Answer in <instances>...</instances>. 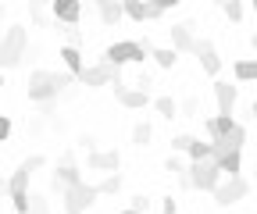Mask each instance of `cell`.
<instances>
[{"label":"cell","mask_w":257,"mask_h":214,"mask_svg":"<svg viewBox=\"0 0 257 214\" xmlns=\"http://www.w3.org/2000/svg\"><path fill=\"white\" fill-rule=\"evenodd\" d=\"M72 82H75V75H68V72H43V68H36V72L29 75V100L40 104V107H47V104H54Z\"/></svg>","instance_id":"cell-1"},{"label":"cell","mask_w":257,"mask_h":214,"mask_svg":"<svg viewBox=\"0 0 257 214\" xmlns=\"http://www.w3.org/2000/svg\"><path fill=\"white\" fill-rule=\"evenodd\" d=\"M47 164V157H40V154H32V157H25L22 164H18V171L4 182V193L11 196V203H15V210L18 214H29L32 210V196H29V175L36 171V168H43Z\"/></svg>","instance_id":"cell-2"},{"label":"cell","mask_w":257,"mask_h":214,"mask_svg":"<svg viewBox=\"0 0 257 214\" xmlns=\"http://www.w3.org/2000/svg\"><path fill=\"white\" fill-rule=\"evenodd\" d=\"M150 54H154V47H150L147 36L143 40H118V43H111L104 50V61L114 65V68H125V65H143Z\"/></svg>","instance_id":"cell-3"},{"label":"cell","mask_w":257,"mask_h":214,"mask_svg":"<svg viewBox=\"0 0 257 214\" xmlns=\"http://www.w3.org/2000/svg\"><path fill=\"white\" fill-rule=\"evenodd\" d=\"M96 196H100V189H96V186L79 182V186H72V189L61 193V210H64V214H86V210L96 203Z\"/></svg>","instance_id":"cell-4"},{"label":"cell","mask_w":257,"mask_h":214,"mask_svg":"<svg viewBox=\"0 0 257 214\" xmlns=\"http://www.w3.org/2000/svg\"><path fill=\"white\" fill-rule=\"evenodd\" d=\"M25 43H29L25 25H11L8 33L0 36V65H4V68H15L18 61L25 57Z\"/></svg>","instance_id":"cell-5"},{"label":"cell","mask_w":257,"mask_h":214,"mask_svg":"<svg viewBox=\"0 0 257 214\" xmlns=\"http://www.w3.org/2000/svg\"><path fill=\"white\" fill-rule=\"evenodd\" d=\"M189 178H193V189H200V193H214L221 182H225V175H221V168H218L214 157H211V161L189 164Z\"/></svg>","instance_id":"cell-6"},{"label":"cell","mask_w":257,"mask_h":214,"mask_svg":"<svg viewBox=\"0 0 257 214\" xmlns=\"http://www.w3.org/2000/svg\"><path fill=\"white\" fill-rule=\"evenodd\" d=\"M79 82H82V86H89V89L114 86V82H121V68L107 65V61H96V65H89V68L82 72V79H79Z\"/></svg>","instance_id":"cell-7"},{"label":"cell","mask_w":257,"mask_h":214,"mask_svg":"<svg viewBox=\"0 0 257 214\" xmlns=\"http://www.w3.org/2000/svg\"><path fill=\"white\" fill-rule=\"evenodd\" d=\"M79 182H86V178H82V171H79L75 157H72V154H64V157L57 161V168H54V189H57V196H61L64 189L79 186Z\"/></svg>","instance_id":"cell-8"},{"label":"cell","mask_w":257,"mask_h":214,"mask_svg":"<svg viewBox=\"0 0 257 214\" xmlns=\"http://www.w3.org/2000/svg\"><path fill=\"white\" fill-rule=\"evenodd\" d=\"M246 193H250V182L246 178H225L221 186L214 189V203L218 207H236Z\"/></svg>","instance_id":"cell-9"},{"label":"cell","mask_w":257,"mask_h":214,"mask_svg":"<svg viewBox=\"0 0 257 214\" xmlns=\"http://www.w3.org/2000/svg\"><path fill=\"white\" fill-rule=\"evenodd\" d=\"M236 100H239V86H236V82H229V79H214V104H218V114L232 118Z\"/></svg>","instance_id":"cell-10"},{"label":"cell","mask_w":257,"mask_h":214,"mask_svg":"<svg viewBox=\"0 0 257 214\" xmlns=\"http://www.w3.org/2000/svg\"><path fill=\"white\" fill-rule=\"evenodd\" d=\"M236 125H239V121H236V118H225V114L207 118V121H204V129H207V143H221V139H229Z\"/></svg>","instance_id":"cell-11"},{"label":"cell","mask_w":257,"mask_h":214,"mask_svg":"<svg viewBox=\"0 0 257 214\" xmlns=\"http://www.w3.org/2000/svg\"><path fill=\"white\" fill-rule=\"evenodd\" d=\"M50 15H54V22H64L68 29H75L79 18H82V4H75V0H54Z\"/></svg>","instance_id":"cell-12"},{"label":"cell","mask_w":257,"mask_h":214,"mask_svg":"<svg viewBox=\"0 0 257 214\" xmlns=\"http://www.w3.org/2000/svg\"><path fill=\"white\" fill-rule=\"evenodd\" d=\"M197 57H200V68H204L211 79H218V72H221V57H218V50H214L211 40H197Z\"/></svg>","instance_id":"cell-13"},{"label":"cell","mask_w":257,"mask_h":214,"mask_svg":"<svg viewBox=\"0 0 257 214\" xmlns=\"http://www.w3.org/2000/svg\"><path fill=\"white\" fill-rule=\"evenodd\" d=\"M118 164H121L118 150H107V154L93 150V154L86 157V168H89V171H111V175H118Z\"/></svg>","instance_id":"cell-14"},{"label":"cell","mask_w":257,"mask_h":214,"mask_svg":"<svg viewBox=\"0 0 257 214\" xmlns=\"http://www.w3.org/2000/svg\"><path fill=\"white\" fill-rule=\"evenodd\" d=\"M225 178H243V150H225V154L214 157Z\"/></svg>","instance_id":"cell-15"},{"label":"cell","mask_w":257,"mask_h":214,"mask_svg":"<svg viewBox=\"0 0 257 214\" xmlns=\"http://www.w3.org/2000/svg\"><path fill=\"white\" fill-rule=\"evenodd\" d=\"M161 11L157 4H140V0H125V18H133V22H157Z\"/></svg>","instance_id":"cell-16"},{"label":"cell","mask_w":257,"mask_h":214,"mask_svg":"<svg viewBox=\"0 0 257 214\" xmlns=\"http://www.w3.org/2000/svg\"><path fill=\"white\" fill-rule=\"evenodd\" d=\"M57 57L64 61V68H68V75H75V79H82V72H86V65H82V50H79V47H72V43H64V47L57 50Z\"/></svg>","instance_id":"cell-17"},{"label":"cell","mask_w":257,"mask_h":214,"mask_svg":"<svg viewBox=\"0 0 257 214\" xmlns=\"http://www.w3.org/2000/svg\"><path fill=\"white\" fill-rule=\"evenodd\" d=\"M168 36H172V47H175L179 54H186V50H193V54H197V40H193V25H172V29H168Z\"/></svg>","instance_id":"cell-18"},{"label":"cell","mask_w":257,"mask_h":214,"mask_svg":"<svg viewBox=\"0 0 257 214\" xmlns=\"http://www.w3.org/2000/svg\"><path fill=\"white\" fill-rule=\"evenodd\" d=\"M96 11H100L104 25H118L125 18V4H121V0H96Z\"/></svg>","instance_id":"cell-19"},{"label":"cell","mask_w":257,"mask_h":214,"mask_svg":"<svg viewBox=\"0 0 257 214\" xmlns=\"http://www.w3.org/2000/svg\"><path fill=\"white\" fill-rule=\"evenodd\" d=\"M118 104L128 107V111H143L150 104V93H147V89H125V93L118 97Z\"/></svg>","instance_id":"cell-20"},{"label":"cell","mask_w":257,"mask_h":214,"mask_svg":"<svg viewBox=\"0 0 257 214\" xmlns=\"http://www.w3.org/2000/svg\"><path fill=\"white\" fill-rule=\"evenodd\" d=\"M154 111H157L161 118H168V121H172V118H179L182 104H179L175 97H157V100H154Z\"/></svg>","instance_id":"cell-21"},{"label":"cell","mask_w":257,"mask_h":214,"mask_svg":"<svg viewBox=\"0 0 257 214\" xmlns=\"http://www.w3.org/2000/svg\"><path fill=\"white\" fill-rule=\"evenodd\" d=\"M154 65L157 68H175V61H179V50L175 47H154Z\"/></svg>","instance_id":"cell-22"},{"label":"cell","mask_w":257,"mask_h":214,"mask_svg":"<svg viewBox=\"0 0 257 214\" xmlns=\"http://www.w3.org/2000/svg\"><path fill=\"white\" fill-rule=\"evenodd\" d=\"M232 75H236V82H257V61H236Z\"/></svg>","instance_id":"cell-23"},{"label":"cell","mask_w":257,"mask_h":214,"mask_svg":"<svg viewBox=\"0 0 257 214\" xmlns=\"http://www.w3.org/2000/svg\"><path fill=\"white\" fill-rule=\"evenodd\" d=\"M150 136H154L150 121H136V125H133V143H136V146H147V143H150Z\"/></svg>","instance_id":"cell-24"},{"label":"cell","mask_w":257,"mask_h":214,"mask_svg":"<svg viewBox=\"0 0 257 214\" xmlns=\"http://www.w3.org/2000/svg\"><path fill=\"white\" fill-rule=\"evenodd\" d=\"M221 15L229 18V22H239V18H243V4H239V0H225V4H221Z\"/></svg>","instance_id":"cell-25"},{"label":"cell","mask_w":257,"mask_h":214,"mask_svg":"<svg viewBox=\"0 0 257 214\" xmlns=\"http://www.w3.org/2000/svg\"><path fill=\"white\" fill-rule=\"evenodd\" d=\"M121 182H125L121 175H107V178H104L96 189H100V193H118V189H121Z\"/></svg>","instance_id":"cell-26"},{"label":"cell","mask_w":257,"mask_h":214,"mask_svg":"<svg viewBox=\"0 0 257 214\" xmlns=\"http://www.w3.org/2000/svg\"><path fill=\"white\" fill-rule=\"evenodd\" d=\"M189 146H193V136H186V132L172 139V150H179V154H189Z\"/></svg>","instance_id":"cell-27"},{"label":"cell","mask_w":257,"mask_h":214,"mask_svg":"<svg viewBox=\"0 0 257 214\" xmlns=\"http://www.w3.org/2000/svg\"><path fill=\"white\" fill-rule=\"evenodd\" d=\"M197 111H200V100H197V97L182 100V114H186V118H197Z\"/></svg>","instance_id":"cell-28"},{"label":"cell","mask_w":257,"mask_h":214,"mask_svg":"<svg viewBox=\"0 0 257 214\" xmlns=\"http://www.w3.org/2000/svg\"><path fill=\"white\" fill-rule=\"evenodd\" d=\"M165 168H168L172 175H182V171H189V168H186V164H182L179 157H168V161H165Z\"/></svg>","instance_id":"cell-29"},{"label":"cell","mask_w":257,"mask_h":214,"mask_svg":"<svg viewBox=\"0 0 257 214\" xmlns=\"http://www.w3.org/2000/svg\"><path fill=\"white\" fill-rule=\"evenodd\" d=\"M29 214H50L47 200H43V196H32V210H29Z\"/></svg>","instance_id":"cell-30"},{"label":"cell","mask_w":257,"mask_h":214,"mask_svg":"<svg viewBox=\"0 0 257 214\" xmlns=\"http://www.w3.org/2000/svg\"><path fill=\"white\" fill-rule=\"evenodd\" d=\"M128 207H136L140 214H147V210H150V200H147V196L140 193V196H133V203H128Z\"/></svg>","instance_id":"cell-31"},{"label":"cell","mask_w":257,"mask_h":214,"mask_svg":"<svg viewBox=\"0 0 257 214\" xmlns=\"http://www.w3.org/2000/svg\"><path fill=\"white\" fill-rule=\"evenodd\" d=\"M11 129H15V125H11V118L4 114V118H0V139H11Z\"/></svg>","instance_id":"cell-32"},{"label":"cell","mask_w":257,"mask_h":214,"mask_svg":"<svg viewBox=\"0 0 257 214\" xmlns=\"http://www.w3.org/2000/svg\"><path fill=\"white\" fill-rule=\"evenodd\" d=\"M161 210H165V214H175V210H179V200H175V196H165V203H161Z\"/></svg>","instance_id":"cell-33"},{"label":"cell","mask_w":257,"mask_h":214,"mask_svg":"<svg viewBox=\"0 0 257 214\" xmlns=\"http://www.w3.org/2000/svg\"><path fill=\"white\" fill-rule=\"evenodd\" d=\"M250 47L257 50V29H253V33H250Z\"/></svg>","instance_id":"cell-34"},{"label":"cell","mask_w":257,"mask_h":214,"mask_svg":"<svg viewBox=\"0 0 257 214\" xmlns=\"http://www.w3.org/2000/svg\"><path fill=\"white\" fill-rule=\"evenodd\" d=\"M121 214H140V210H136V207H125V210H121Z\"/></svg>","instance_id":"cell-35"},{"label":"cell","mask_w":257,"mask_h":214,"mask_svg":"<svg viewBox=\"0 0 257 214\" xmlns=\"http://www.w3.org/2000/svg\"><path fill=\"white\" fill-rule=\"evenodd\" d=\"M250 114H253V118H257V100H253V104H250Z\"/></svg>","instance_id":"cell-36"},{"label":"cell","mask_w":257,"mask_h":214,"mask_svg":"<svg viewBox=\"0 0 257 214\" xmlns=\"http://www.w3.org/2000/svg\"><path fill=\"white\" fill-rule=\"evenodd\" d=\"M253 18H257V0H253Z\"/></svg>","instance_id":"cell-37"}]
</instances>
